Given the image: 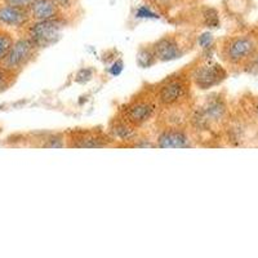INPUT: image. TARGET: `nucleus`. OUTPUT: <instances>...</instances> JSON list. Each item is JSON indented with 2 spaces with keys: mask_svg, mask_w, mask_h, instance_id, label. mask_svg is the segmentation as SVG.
I'll use <instances>...</instances> for the list:
<instances>
[{
  "mask_svg": "<svg viewBox=\"0 0 258 258\" xmlns=\"http://www.w3.org/2000/svg\"><path fill=\"white\" fill-rule=\"evenodd\" d=\"M191 68L185 66V69L172 74L164 78L159 83L154 84L156 101H158L159 110H174V109H191Z\"/></svg>",
  "mask_w": 258,
  "mask_h": 258,
  "instance_id": "f257e3e1",
  "label": "nucleus"
},
{
  "mask_svg": "<svg viewBox=\"0 0 258 258\" xmlns=\"http://www.w3.org/2000/svg\"><path fill=\"white\" fill-rule=\"evenodd\" d=\"M154 85H146L119 107L116 114L138 129H144L158 115Z\"/></svg>",
  "mask_w": 258,
  "mask_h": 258,
  "instance_id": "f03ea898",
  "label": "nucleus"
},
{
  "mask_svg": "<svg viewBox=\"0 0 258 258\" xmlns=\"http://www.w3.org/2000/svg\"><path fill=\"white\" fill-rule=\"evenodd\" d=\"M70 21L68 16H61V17L52 18V20L44 21H31L25 29L21 30L17 34L25 35L39 48H47L53 45L61 38L62 31L64 27L69 26Z\"/></svg>",
  "mask_w": 258,
  "mask_h": 258,
  "instance_id": "7ed1b4c3",
  "label": "nucleus"
},
{
  "mask_svg": "<svg viewBox=\"0 0 258 258\" xmlns=\"http://www.w3.org/2000/svg\"><path fill=\"white\" fill-rule=\"evenodd\" d=\"M63 135L68 149H106L116 146V141L102 126L68 129Z\"/></svg>",
  "mask_w": 258,
  "mask_h": 258,
  "instance_id": "20e7f679",
  "label": "nucleus"
},
{
  "mask_svg": "<svg viewBox=\"0 0 258 258\" xmlns=\"http://www.w3.org/2000/svg\"><path fill=\"white\" fill-rule=\"evenodd\" d=\"M257 54V43L250 36H229L222 41L221 57L231 68H244Z\"/></svg>",
  "mask_w": 258,
  "mask_h": 258,
  "instance_id": "39448f33",
  "label": "nucleus"
},
{
  "mask_svg": "<svg viewBox=\"0 0 258 258\" xmlns=\"http://www.w3.org/2000/svg\"><path fill=\"white\" fill-rule=\"evenodd\" d=\"M229 73L218 62L209 61L208 58L202 59L199 63L192 62L191 68V82L194 87L200 91L214 88L223 83L227 78Z\"/></svg>",
  "mask_w": 258,
  "mask_h": 258,
  "instance_id": "423d86ee",
  "label": "nucleus"
},
{
  "mask_svg": "<svg viewBox=\"0 0 258 258\" xmlns=\"http://www.w3.org/2000/svg\"><path fill=\"white\" fill-rule=\"evenodd\" d=\"M39 52L40 49L27 36L17 34L15 44L11 48L6 58L3 59L2 64L9 70L21 74L31 62L35 61Z\"/></svg>",
  "mask_w": 258,
  "mask_h": 258,
  "instance_id": "0eeeda50",
  "label": "nucleus"
},
{
  "mask_svg": "<svg viewBox=\"0 0 258 258\" xmlns=\"http://www.w3.org/2000/svg\"><path fill=\"white\" fill-rule=\"evenodd\" d=\"M12 141V146H26V147H39V149H63L64 144L63 132H34L25 133L20 137L12 136L7 138Z\"/></svg>",
  "mask_w": 258,
  "mask_h": 258,
  "instance_id": "6e6552de",
  "label": "nucleus"
},
{
  "mask_svg": "<svg viewBox=\"0 0 258 258\" xmlns=\"http://www.w3.org/2000/svg\"><path fill=\"white\" fill-rule=\"evenodd\" d=\"M192 141L185 126H163L156 131L155 144L159 149H188L194 146Z\"/></svg>",
  "mask_w": 258,
  "mask_h": 258,
  "instance_id": "1a4fd4ad",
  "label": "nucleus"
},
{
  "mask_svg": "<svg viewBox=\"0 0 258 258\" xmlns=\"http://www.w3.org/2000/svg\"><path fill=\"white\" fill-rule=\"evenodd\" d=\"M151 45H153L158 62L174 61L177 58H181L186 53L185 47L179 40V36L174 35V34L161 36Z\"/></svg>",
  "mask_w": 258,
  "mask_h": 258,
  "instance_id": "9d476101",
  "label": "nucleus"
},
{
  "mask_svg": "<svg viewBox=\"0 0 258 258\" xmlns=\"http://www.w3.org/2000/svg\"><path fill=\"white\" fill-rule=\"evenodd\" d=\"M31 22L29 9L8 6L0 2V26L12 30L16 34Z\"/></svg>",
  "mask_w": 258,
  "mask_h": 258,
  "instance_id": "9b49d317",
  "label": "nucleus"
},
{
  "mask_svg": "<svg viewBox=\"0 0 258 258\" xmlns=\"http://www.w3.org/2000/svg\"><path fill=\"white\" fill-rule=\"evenodd\" d=\"M31 21H44L61 17L64 12L54 0H35L29 8Z\"/></svg>",
  "mask_w": 258,
  "mask_h": 258,
  "instance_id": "f8f14e48",
  "label": "nucleus"
},
{
  "mask_svg": "<svg viewBox=\"0 0 258 258\" xmlns=\"http://www.w3.org/2000/svg\"><path fill=\"white\" fill-rule=\"evenodd\" d=\"M16 38H17V34L15 31L0 26V63L3 62L11 48L13 47Z\"/></svg>",
  "mask_w": 258,
  "mask_h": 258,
  "instance_id": "ddd939ff",
  "label": "nucleus"
},
{
  "mask_svg": "<svg viewBox=\"0 0 258 258\" xmlns=\"http://www.w3.org/2000/svg\"><path fill=\"white\" fill-rule=\"evenodd\" d=\"M137 63L141 66L142 69H149L151 66H154L155 63H158V59H156L155 52L153 49V45H145V47L140 48L137 53Z\"/></svg>",
  "mask_w": 258,
  "mask_h": 258,
  "instance_id": "4468645a",
  "label": "nucleus"
},
{
  "mask_svg": "<svg viewBox=\"0 0 258 258\" xmlns=\"http://www.w3.org/2000/svg\"><path fill=\"white\" fill-rule=\"evenodd\" d=\"M20 74L13 70H9L6 66L0 63V94L12 88L15 83L17 82Z\"/></svg>",
  "mask_w": 258,
  "mask_h": 258,
  "instance_id": "2eb2a0df",
  "label": "nucleus"
},
{
  "mask_svg": "<svg viewBox=\"0 0 258 258\" xmlns=\"http://www.w3.org/2000/svg\"><path fill=\"white\" fill-rule=\"evenodd\" d=\"M146 2L151 8L158 9L159 12L163 13V15H168L170 9L173 8L176 0H146Z\"/></svg>",
  "mask_w": 258,
  "mask_h": 258,
  "instance_id": "dca6fc26",
  "label": "nucleus"
},
{
  "mask_svg": "<svg viewBox=\"0 0 258 258\" xmlns=\"http://www.w3.org/2000/svg\"><path fill=\"white\" fill-rule=\"evenodd\" d=\"M136 17L138 18H159V13L154 12L150 6H141L136 11Z\"/></svg>",
  "mask_w": 258,
  "mask_h": 258,
  "instance_id": "f3484780",
  "label": "nucleus"
},
{
  "mask_svg": "<svg viewBox=\"0 0 258 258\" xmlns=\"http://www.w3.org/2000/svg\"><path fill=\"white\" fill-rule=\"evenodd\" d=\"M198 43H199L200 47L204 50H208L209 48H212L213 44V36H212L211 32H204L198 38Z\"/></svg>",
  "mask_w": 258,
  "mask_h": 258,
  "instance_id": "a211bd4d",
  "label": "nucleus"
},
{
  "mask_svg": "<svg viewBox=\"0 0 258 258\" xmlns=\"http://www.w3.org/2000/svg\"><path fill=\"white\" fill-rule=\"evenodd\" d=\"M2 3L8 4V6H13V7H18V8H24V9H29L30 6H31L35 0H0Z\"/></svg>",
  "mask_w": 258,
  "mask_h": 258,
  "instance_id": "6ab92c4d",
  "label": "nucleus"
},
{
  "mask_svg": "<svg viewBox=\"0 0 258 258\" xmlns=\"http://www.w3.org/2000/svg\"><path fill=\"white\" fill-rule=\"evenodd\" d=\"M54 2L58 4L59 8H61L64 13H68L70 12L71 9H74L77 7L79 0H54Z\"/></svg>",
  "mask_w": 258,
  "mask_h": 258,
  "instance_id": "aec40b11",
  "label": "nucleus"
},
{
  "mask_svg": "<svg viewBox=\"0 0 258 258\" xmlns=\"http://www.w3.org/2000/svg\"><path fill=\"white\" fill-rule=\"evenodd\" d=\"M121 70H123V62L117 61L112 64V68L110 69V73H111L114 77H116V75H119V74H120Z\"/></svg>",
  "mask_w": 258,
  "mask_h": 258,
  "instance_id": "412c9836",
  "label": "nucleus"
},
{
  "mask_svg": "<svg viewBox=\"0 0 258 258\" xmlns=\"http://www.w3.org/2000/svg\"><path fill=\"white\" fill-rule=\"evenodd\" d=\"M253 112H254L255 119L258 120V98H255L254 102H253Z\"/></svg>",
  "mask_w": 258,
  "mask_h": 258,
  "instance_id": "4be33fe9",
  "label": "nucleus"
},
{
  "mask_svg": "<svg viewBox=\"0 0 258 258\" xmlns=\"http://www.w3.org/2000/svg\"><path fill=\"white\" fill-rule=\"evenodd\" d=\"M0 132H2V129H0Z\"/></svg>",
  "mask_w": 258,
  "mask_h": 258,
  "instance_id": "5701e85b",
  "label": "nucleus"
}]
</instances>
